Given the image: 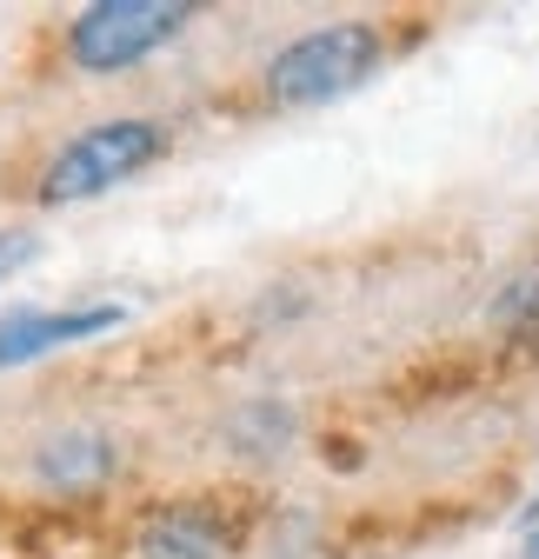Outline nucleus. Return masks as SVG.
Instances as JSON below:
<instances>
[{
    "label": "nucleus",
    "mask_w": 539,
    "mask_h": 559,
    "mask_svg": "<svg viewBox=\"0 0 539 559\" xmlns=\"http://www.w3.org/2000/svg\"><path fill=\"white\" fill-rule=\"evenodd\" d=\"M380 67V34L360 27V21H340V27H320V34H300L287 53H274L266 67V94L280 107H320L333 94L360 87Z\"/></svg>",
    "instance_id": "obj_1"
},
{
    "label": "nucleus",
    "mask_w": 539,
    "mask_h": 559,
    "mask_svg": "<svg viewBox=\"0 0 539 559\" xmlns=\"http://www.w3.org/2000/svg\"><path fill=\"white\" fill-rule=\"evenodd\" d=\"M154 154H160V127L154 120H100V127H87L81 140H67V147L53 154L40 193L53 206L60 200H94V193L133 180Z\"/></svg>",
    "instance_id": "obj_2"
},
{
    "label": "nucleus",
    "mask_w": 539,
    "mask_h": 559,
    "mask_svg": "<svg viewBox=\"0 0 539 559\" xmlns=\"http://www.w3.org/2000/svg\"><path fill=\"white\" fill-rule=\"evenodd\" d=\"M180 27H187V8H173V0H100V8L74 14L67 47H74V67H87V74H113V67L147 60Z\"/></svg>",
    "instance_id": "obj_3"
},
{
    "label": "nucleus",
    "mask_w": 539,
    "mask_h": 559,
    "mask_svg": "<svg viewBox=\"0 0 539 559\" xmlns=\"http://www.w3.org/2000/svg\"><path fill=\"white\" fill-rule=\"evenodd\" d=\"M127 307H74V313H40V307H14L0 320V367H21V360H40L53 346H74V340H94L107 326H120Z\"/></svg>",
    "instance_id": "obj_4"
},
{
    "label": "nucleus",
    "mask_w": 539,
    "mask_h": 559,
    "mask_svg": "<svg viewBox=\"0 0 539 559\" xmlns=\"http://www.w3.org/2000/svg\"><path fill=\"white\" fill-rule=\"evenodd\" d=\"M220 552H227V533L207 513H193V507L141 520L127 533V546H120V559H220Z\"/></svg>",
    "instance_id": "obj_5"
},
{
    "label": "nucleus",
    "mask_w": 539,
    "mask_h": 559,
    "mask_svg": "<svg viewBox=\"0 0 539 559\" xmlns=\"http://www.w3.org/2000/svg\"><path fill=\"white\" fill-rule=\"evenodd\" d=\"M113 473V440L107 433H60L40 447V479L47 486H94Z\"/></svg>",
    "instance_id": "obj_6"
},
{
    "label": "nucleus",
    "mask_w": 539,
    "mask_h": 559,
    "mask_svg": "<svg viewBox=\"0 0 539 559\" xmlns=\"http://www.w3.org/2000/svg\"><path fill=\"white\" fill-rule=\"evenodd\" d=\"M500 326H519V333H539V266H526L519 280H506V294H500Z\"/></svg>",
    "instance_id": "obj_7"
},
{
    "label": "nucleus",
    "mask_w": 539,
    "mask_h": 559,
    "mask_svg": "<svg viewBox=\"0 0 539 559\" xmlns=\"http://www.w3.org/2000/svg\"><path fill=\"white\" fill-rule=\"evenodd\" d=\"M519 559H539V513L526 520V539H519Z\"/></svg>",
    "instance_id": "obj_8"
}]
</instances>
